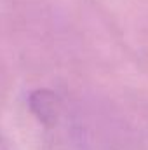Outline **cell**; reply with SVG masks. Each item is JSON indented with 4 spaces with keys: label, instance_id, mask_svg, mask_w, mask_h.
Instances as JSON below:
<instances>
[{
    "label": "cell",
    "instance_id": "cell-1",
    "mask_svg": "<svg viewBox=\"0 0 148 150\" xmlns=\"http://www.w3.org/2000/svg\"><path fill=\"white\" fill-rule=\"evenodd\" d=\"M30 108L37 115L38 120L47 124V126L56 124V120L59 117V101H58V98L51 91H45V89L35 91L30 96Z\"/></svg>",
    "mask_w": 148,
    "mask_h": 150
},
{
    "label": "cell",
    "instance_id": "cell-2",
    "mask_svg": "<svg viewBox=\"0 0 148 150\" xmlns=\"http://www.w3.org/2000/svg\"><path fill=\"white\" fill-rule=\"evenodd\" d=\"M0 150H5V149H4V147H2V143H0Z\"/></svg>",
    "mask_w": 148,
    "mask_h": 150
}]
</instances>
